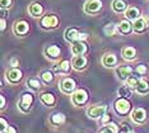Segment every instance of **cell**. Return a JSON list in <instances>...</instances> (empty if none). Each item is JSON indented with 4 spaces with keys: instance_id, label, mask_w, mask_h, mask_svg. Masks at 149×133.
I'll use <instances>...</instances> for the list:
<instances>
[{
    "instance_id": "cell-1",
    "label": "cell",
    "mask_w": 149,
    "mask_h": 133,
    "mask_svg": "<svg viewBox=\"0 0 149 133\" xmlns=\"http://www.w3.org/2000/svg\"><path fill=\"white\" fill-rule=\"evenodd\" d=\"M130 109H131V104L126 98H118L115 101V110H116L117 114L126 115L130 113Z\"/></svg>"
},
{
    "instance_id": "cell-2",
    "label": "cell",
    "mask_w": 149,
    "mask_h": 133,
    "mask_svg": "<svg viewBox=\"0 0 149 133\" xmlns=\"http://www.w3.org/2000/svg\"><path fill=\"white\" fill-rule=\"evenodd\" d=\"M88 101V93L84 89H78L72 94V103L77 107H82Z\"/></svg>"
},
{
    "instance_id": "cell-3",
    "label": "cell",
    "mask_w": 149,
    "mask_h": 133,
    "mask_svg": "<svg viewBox=\"0 0 149 133\" xmlns=\"http://www.w3.org/2000/svg\"><path fill=\"white\" fill-rule=\"evenodd\" d=\"M33 104V95L29 93H24L19 99V103H18V108L22 113H28L29 109H31Z\"/></svg>"
},
{
    "instance_id": "cell-4",
    "label": "cell",
    "mask_w": 149,
    "mask_h": 133,
    "mask_svg": "<svg viewBox=\"0 0 149 133\" xmlns=\"http://www.w3.org/2000/svg\"><path fill=\"white\" fill-rule=\"evenodd\" d=\"M107 112V107L106 105H102V104H96V105H92L91 108H88L87 110V115L92 119H98V118H102Z\"/></svg>"
},
{
    "instance_id": "cell-5",
    "label": "cell",
    "mask_w": 149,
    "mask_h": 133,
    "mask_svg": "<svg viewBox=\"0 0 149 133\" xmlns=\"http://www.w3.org/2000/svg\"><path fill=\"white\" fill-rule=\"evenodd\" d=\"M88 38V34L87 33H79L75 28H68L65 30V39L68 42H78V41H83V39H87Z\"/></svg>"
},
{
    "instance_id": "cell-6",
    "label": "cell",
    "mask_w": 149,
    "mask_h": 133,
    "mask_svg": "<svg viewBox=\"0 0 149 133\" xmlns=\"http://www.w3.org/2000/svg\"><path fill=\"white\" fill-rule=\"evenodd\" d=\"M101 9H102V3H101V0H87L86 4H84V12L89 15L97 14Z\"/></svg>"
},
{
    "instance_id": "cell-7",
    "label": "cell",
    "mask_w": 149,
    "mask_h": 133,
    "mask_svg": "<svg viewBox=\"0 0 149 133\" xmlns=\"http://www.w3.org/2000/svg\"><path fill=\"white\" fill-rule=\"evenodd\" d=\"M22 76H23L22 71L19 70L18 67H12V69H9L5 74L6 80H8L10 84H18L19 81L22 80Z\"/></svg>"
},
{
    "instance_id": "cell-8",
    "label": "cell",
    "mask_w": 149,
    "mask_h": 133,
    "mask_svg": "<svg viewBox=\"0 0 149 133\" xmlns=\"http://www.w3.org/2000/svg\"><path fill=\"white\" fill-rule=\"evenodd\" d=\"M75 81L70 77H65L60 81V90L63 91L64 94H73L75 91Z\"/></svg>"
},
{
    "instance_id": "cell-9",
    "label": "cell",
    "mask_w": 149,
    "mask_h": 133,
    "mask_svg": "<svg viewBox=\"0 0 149 133\" xmlns=\"http://www.w3.org/2000/svg\"><path fill=\"white\" fill-rule=\"evenodd\" d=\"M131 119H133L134 123L141 124L147 121V112L144 108H136L134 109V112L131 113Z\"/></svg>"
},
{
    "instance_id": "cell-10",
    "label": "cell",
    "mask_w": 149,
    "mask_h": 133,
    "mask_svg": "<svg viewBox=\"0 0 149 133\" xmlns=\"http://www.w3.org/2000/svg\"><path fill=\"white\" fill-rule=\"evenodd\" d=\"M57 24H59V19L55 15H45L41 19V25L46 29H52L57 27Z\"/></svg>"
},
{
    "instance_id": "cell-11",
    "label": "cell",
    "mask_w": 149,
    "mask_h": 133,
    "mask_svg": "<svg viewBox=\"0 0 149 133\" xmlns=\"http://www.w3.org/2000/svg\"><path fill=\"white\" fill-rule=\"evenodd\" d=\"M131 72H133V69L130 66H118L116 69L117 77L123 81H126L129 79V76L131 75Z\"/></svg>"
},
{
    "instance_id": "cell-12",
    "label": "cell",
    "mask_w": 149,
    "mask_h": 133,
    "mask_svg": "<svg viewBox=\"0 0 149 133\" xmlns=\"http://www.w3.org/2000/svg\"><path fill=\"white\" fill-rule=\"evenodd\" d=\"M72 52H73L74 56H83V54L87 52V46H86V43L82 42V41L74 42L73 46H72Z\"/></svg>"
},
{
    "instance_id": "cell-13",
    "label": "cell",
    "mask_w": 149,
    "mask_h": 133,
    "mask_svg": "<svg viewBox=\"0 0 149 133\" xmlns=\"http://www.w3.org/2000/svg\"><path fill=\"white\" fill-rule=\"evenodd\" d=\"M118 28V32L121 33V34H130L131 32L134 30V25L131 24L129 20H123V22H120V24L117 25Z\"/></svg>"
},
{
    "instance_id": "cell-14",
    "label": "cell",
    "mask_w": 149,
    "mask_h": 133,
    "mask_svg": "<svg viewBox=\"0 0 149 133\" xmlns=\"http://www.w3.org/2000/svg\"><path fill=\"white\" fill-rule=\"evenodd\" d=\"M28 29H29V25L24 20H21V22L15 23V25H14V33L17 36H24L26 33L28 32Z\"/></svg>"
},
{
    "instance_id": "cell-15",
    "label": "cell",
    "mask_w": 149,
    "mask_h": 133,
    "mask_svg": "<svg viewBox=\"0 0 149 133\" xmlns=\"http://www.w3.org/2000/svg\"><path fill=\"white\" fill-rule=\"evenodd\" d=\"M73 67L75 70H84L87 66V59L84 56H75L73 59Z\"/></svg>"
},
{
    "instance_id": "cell-16",
    "label": "cell",
    "mask_w": 149,
    "mask_h": 133,
    "mask_svg": "<svg viewBox=\"0 0 149 133\" xmlns=\"http://www.w3.org/2000/svg\"><path fill=\"white\" fill-rule=\"evenodd\" d=\"M102 63H103V66H106V67H115L117 63V59L113 53H107L103 56Z\"/></svg>"
},
{
    "instance_id": "cell-17",
    "label": "cell",
    "mask_w": 149,
    "mask_h": 133,
    "mask_svg": "<svg viewBox=\"0 0 149 133\" xmlns=\"http://www.w3.org/2000/svg\"><path fill=\"white\" fill-rule=\"evenodd\" d=\"M125 17L129 20H136L139 17H140V12H139L138 8L135 6H127V9L125 10Z\"/></svg>"
},
{
    "instance_id": "cell-18",
    "label": "cell",
    "mask_w": 149,
    "mask_h": 133,
    "mask_svg": "<svg viewBox=\"0 0 149 133\" xmlns=\"http://www.w3.org/2000/svg\"><path fill=\"white\" fill-rule=\"evenodd\" d=\"M134 30L136 33H143L145 29H147V19L144 18H138L134 22Z\"/></svg>"
},
{
    "instance_id": "cell-19",
    "label": "cell",
    "mask_w": 149,
    "mask_h": 133,
    "mask_svg": "<svg viewBox=\"0 0 149 133\" xmlns=\"http://www.w3.org/2000/svg\"><path fill=\"white\" fill-rule=\"evenodd\" d=\"M136 93L138 94H141V95H145L149 93V83L145 79H140L139 80V84L136 86Z\"/></svg>"
},
{
    "instance_id": "cell-20",
    "label": "cell",
    "mask_w": 149,
    "mask_h": 133,
    "mask_svg": "<svg viewBox=\"0 0 149 133\" xmlns=\"http://www.w3.org/2000/svg\"><path fill=\"white\" fill-rule=\"evenodd\" d=\"M45 53H46V56L49 57V59L55 60V59H57V57L60 56V48L57 46H49L45 50Z\"/></svg>"
},
{
    "instance_id": "cell-21",
    "label": "cell",
    "mask_w": 149,
    "mask_h": 133,
    "mask_svg": "<svg viewBox=\"0 0 149 133\" xmlns=\"http://www.w3.org/2000/svg\"><path fill=\"white\" fill-rule=\"evenodd\" d=\"M28 12H29V14H31L32 17H40L43 13V8H42V5L40 4V3H33V4L29 5Z\"/></svg>"
},
{
    "instance_id": "cell-22",
    "label": "cell",
    "mask_w": 149,
    "mask_h": 133,
    "mask_svg": "<svg viewBox=\"0 0 149 133\" xmlns=\"http://www.w3.org/2000/svg\"><path fill=\"white\" fill-rule=\"evenodd\" d=\"M54 71L57 74H68L70 71V65H69V61L64 60L60 65H56L54 66Z\"/></svg>"
},
{
    "instance_id": "cell-23",
    "label": "cell",
    "mask_w": 149,
    "mask_h": 133,
    "mask_svg": "<svg viewBox=\"0 0 149 133\" xmlns=\"http://www.w3.org/2000/svg\"><path fill=\"white\" fill-rule=\"evenodd\" d=\"M41 101L45 105H47V107H52V105H55V103H56V99H55V96H54L52 94H50V93H43V94H41Z\"/></svg>"
},
{
    "instance_id": "cell-24",
    "label": "cell",
    "mask_w": 149,
    "mask_h": 133,
    "mask_svg": "<svg viewBox=\"0 0 149 133\" xmlns=\"http://www.w3.org/2000/svg\"><path fill=\"white\" fill-rule=\"evenodd\" d=\"M112 9H113V12H116V13H123L127 9V4L125 0H113Z\"/></svg>"
},
{
    "instance_id": "cell-25",
    "label": "cell",
    "mask_w": 149,
    "mask_h": 133,
    "mask_svg": "<svg viewBox=\"0 0 149 133\" xmlns=\"http://www.w3.org/2000/svg\"><path fill=\"white\" fill-rule=\"evenodd\" d=\"M123 56H124L125 60H129V61L134 60L135 57H136V50H135L134 47H130V46L125 47L123 50Z\"/></svg>"
},
{
    "instance_id": "cell-26",
    "label": "cell",
    "mask_w": 149,
    "mask_h": 133,
    "mask_svg": "<svg viewBox=\"0 0 149 133\" xmlns=\"http://www.w3.org/2000/svg\"><path fill=\"white\" fill-rule=\"evenodd\" d=\"M64 121H65V115H64L63 113H55V114H52L51 117H50V123L54 124V125L63 124Z\"/></svg>"
},
{
    "instance_id": "cell-27",
    "label": "cell",
    "mask_w": 149,
    "mask_h": 133,
    "mask_svg": "<svg viewBox=\"0 0 149 133\" xmlns=\"http://www.w3.org/2000/svg\"><path fill=\"white\" fill-rule=\"evenodd\" d=\"M103 32H104V34L108 36V37H110V36H115L118 32V28H117L116 24H113V23H108V24L104 25Z\"/></svg>"
},
{
    "instance_id": "cell-28",
    "label": "cell",
    "mask_w": 149,
    "mask_h": 133,
    "mask_svg": "<svg viewBox=\"0 0 149 133\" xmlns=\"http://www.w3.org/2000/svg\"><path fill=\"white\" fill-rule=\"evenodd\" d=\"M117 94L120 98H130L131 96V88L129 85H123L118 88Z\"/></svg>"
},
{
    "instance_id": "cell-29",
    "label": "cell",
    "mask_w": 149,
    "mask_h": 133,
    "mask_svg": "<svg viewBox=\"0 0 149 133\" xmlns=\"http://www.w3.org/2000/svg\"><path fill=\"white\" fill-rule=\"evenodd\" d=\"M27 85H28L32 90H38V89H41V83H40V80L35 79V77H32V79H29L27 81Z\"/></svg>"
},
{
    "instance_id": "cell-30",
    "label": "cell",
    "mask_w": 149,
    "mask_h": 133,
    "mask_svg": "<svg viewBox=\"0 0 149 133\" xmlns=\"http://www.w3.org/2000/svg\"><path fill=\"white\" fill-rule=\"evenodd\" d=\"M41 77H42V80L45 84H50L54 80V75H52L51 71H43L41 74Z\"/></svg>"
},
{
    "instance_id": "cell-31",
    "label": "cell",
    "mask_w": 149,
    "mask_h": 133,
    "mask_svg": "<svg viewBox=\"0 0 149 133\" xmlns=\"http://www.w3.org/2000/svg\"><path fill=\"white\" fill-rule=\"evenodd\" d=\"M139 80L140 79H138V77H135V76H129V79L126 80V85H129L131 89H136Z\"/></svg>"
},
{
    "instance_id": "cell-32",
    "label": "cell",
    "mask_w": 149,
    "mask_h": 133,
    "mask_svg": "<svg viewBox=\"0 0 149 133\" xmlns=\"http://www.w3.org/2000/svg\"><path fill=\"white\" fill-rule=\"evenodd\" d=\"M106 125H107V127L110 128V129H112L115 133H120V131H121V127H118V124L115 123V122H110V123H107Z\"/></svg>"
},
{
    "instance_id": "cell-33",
    "label": "cell",
    "mask_w": 149,
    "mask_h": 133,
    "mask_svg": "<svg viewBox=\"0 0 149 133\" xmlns=\"http://www.w3.org/2000/svg\"><path fill=\"white\" fill-rule=\"evenodd\" d=\"M135 71H136V74H138V75L143 76V75L147 74V71H148V70H147V66H145V65H139Z\"/></svg>"
},
{
    "instance_id": "cell-34",
    "label": "cell",
    "mask_w": 149,
    "mask_h": 133,
    "mask_svg": "<svg viewBox=\"0 0 149 133\" xmlns=\"http://www.w3.org/2000/svg\"><path fill=\"white\" fill-rule=\"evenodd\" d=\"M0 5L3 9H8L12 6V0H0Z\"/></svg>"
},
{
    "instance_id": "cell-35",
    "label": "cell",
    "mask_w": 149,
    "mask_h": 133,
    "mask_svg": "<svg viewBox=\"0 0 149 133\" xmlns=\"http://www.w3.org/2000/svg\"><path fill=\"white\" fill-rule=\"evenodd\" d=\"M0 123H1V128H0V131H1V133H4V132L6 131V128L9 127V125H8V123H6V121H5L4 118L0 119Z\"/></svg>"
},
{
    "instance_id": "cell-36",
    "label": "cell",
    "mask_w": 149,
    "mask_h": 133,
    "mask_svg": "<svg viewBox=\"0 0 149 133\" xmlns=\"http://www.w3.org/2000/svg\"><path fill=\"white\" fill-rule=\"evenodd\" d=\"M101 122H102V124H107V123H110V122H111V118H110V115L104 114L103 117L101 118Z\"/></svg>"
},
{
    "instance_id": "cell-37",
    "label": "cell",
    "mask_w": 149,
    "mask_h": 133,
    "mask_svg": "<svg viewBox=\"0 0 149 133\" xmlns=\"http://www.w3.org/2000/svg\"><path fill=\"white\" fill-rule=\"evenodd\" d=\"M18 63H19V61L17 57H13V59H10V66L12 67H17L18 66Z\"/></svg>"
},
{
    "instance_id": "cell-38",
    "label": "cell",
    "mask_w": 149,
    "mask_h": 133,
    "mask_svg": "<svg viewBox=\"0 0 149 133\" xmlns=\"http://www.w3.org/2000/svg\"><path fill=\"white\" fill-rule=\"evenodd\" d=\"M101 133H115V132L112 131V129H110V128H108L107 125H106V127H104V128L101 129Z\"/></svg>"
},
{
    "instance_id": "cell-39",
    "label": "cell",
    "mask_w": 149,
    "mask_h": 133,
    "mask_svg": "<svg viewBox=\"0 0 149 133\" xmlns=\"http://www.w3.org/2000/svg\"><path fill=\"white\" fill-rule=\"evenodd\" d=\"M4 133H17V131H15V128H14V127H8Z\"/></svg>"
},
{
    "instance_id": "cell-40",
    "label": "cell",
    "mask_w": 149,
    "mask_h": 133,
    "mask_svg": "<svg viewBox=\"0 0 149 133\" xmlns=\"http://www.w3.org/2000/svg\"><path fill=\"white\" fill-rule=\"evenodd\" d=\"M5 27H6V22H5L4 18H1V30H4Z\"/></svg>"
},
{
    "instance_id": "cell-41",
    "label": "cell",
    "mask_w": 149,
    "mask_h": 133,
    "mask_svg": "<svg viewBox=\"0 0 149 133\" xmlns=\"http://www.w3.org/2000/svg\"><path fill=\"white\" fill-rule=\"evenodd\" d=\"M0 99H1V109H4V107H5V98L1 95V98Z\"/></svg>"
},
{
    "instance_id": "cell-42",
    "label": "cell",
    "mask_w": 149,
    "mask_h": 133,
    "mask_svg": "<svg viewBox=\"0 0 149 133\" xmlns=\"http://www.w3.org/2000/svg\"><path fill=\"white\" fill-rule=\"evenodd\" d=\"M129 133H134V132H129Z\"/></svg>"
}]
</instances>
